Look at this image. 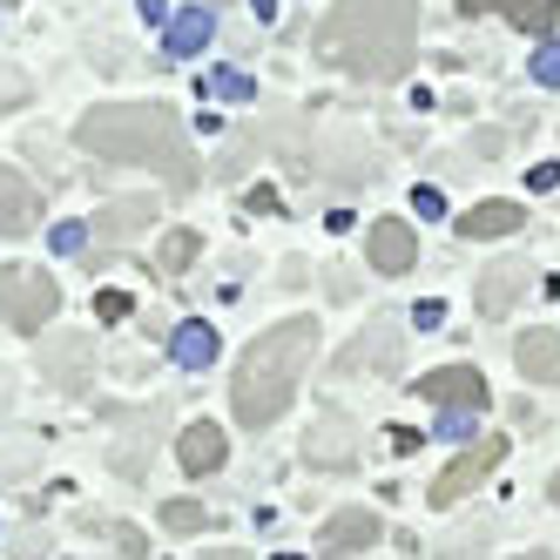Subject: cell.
<instances>
[{"label":"cell","instance_id":"obj_19","mask_svg":"<svg viewBox=\"0 0 560 560\" xmlns=\"http://www.w3.org/2000/svg\"><path fill=\"white\" fill-rule=\"evenodd\" d=\"M513 358L534 385H560V331H527L513 345Z\"/></svg>","mask_w":560,"mask_h":560},{"label":"cell","instance_id":"obj_34","mask_svg":"<svg viewBox=\"0 0 560 560\" xmlns=\"http://www.w3.org/2000/svg\"><path fill=\"white\" fill-rule=\"evenodd\" d=\"M250 8H257V14H264V21H270V14H277V0H250Z\"/></svg>","mask_w":560,"mask_h":560},{"label":"cell","instance_id":"obj_11","mask_svg":"<svg viewBox=\"0 0 560 560\" xmlns=\"http://www.w3.org/2000/svg\"><path fill=\"white\" fill-rule=\"evenodd\" d=\"M149 217H155V196H122V203H108V210L89 223V236H95L102 250H122V244H129V236H136Z\"/></svg>","mask_w":560,"mask_h":560},{"label":"cell","instance_id":"obj_1","mask_svg":"<svg viewBox=\"0 0 560 560\" xmlns=\"http://www.w3.org/2000/svg\"><path fill=\"white\" fill-rule=\"evenodd\" d=\"M412 48H419V0H338L311 34L317 68L365 82V89L406 82Z\"/></svg>","mask_w":560,"mask_h":560},{"label":"cell","instance_id":"obj_31","mask_svg":"<svg viewBox=\"0 0 560 560\" xmlns=\"http://www.w3.org/2000/svg\"><path fill=\"white\" fill-rule=\"evenodd\" d=\"M108 540H115V547H122V553H149V547H142V534H136V527H108Z\"/></svg>","mask_w":560,"mask_h":560},{"label":"cell","instance_id":"obj_30","mask_svg":"<svg viewBox=\"0 0 560 560\" xmlns=\"http://www.w3.org/2000/svg\"><path fill=\"white\" fill-rule=\"evenodd\" d=\"M250 210L257 217H277V210H284V196H277V189H250Z\"/></svg>","mask_w":560,"mask_h":560},{"label":"cell","instance_id":"obj_8","mask_svg":"<svg viewBox=\"0 0 560 560\" xmlns=\"http://www.w3.org/2000/svg\"><path fill=\"white\" fill-rule=\"evenodd\" d=\"M210 42H217V8H210V0L163 21V61H189V55H203Z\"/></svg>","mask_w":560,"mask_h":560},{"label":"cell","instance_id":"obj_3","mask_svg":"<svg viewBox=\"0 0 560 560\" xmlns=\"http://www.w3.org/2000/svg\"><path fill=\"white\" fill-rule=\"evenodd\" d=\"M311 345H317V325H311V317H291V325L264 331V338L244 351L236 385H230V406H236V419H244L250 432H264V425H277V419L291 412L298 378H304V365H311Z\"/></svg>","mask_w":560,"mask_h":560},{"label":"cell","instance_id":"obj_7","mask_svg":"<svg viewBox=\"0 0 560 560\" xmlns=\"http://www.w3.org/2000/svg\"><path fill=\"white\" fill-rule=\"evenodd\" d=\"M365 250H372V270H378V277H406V270L419 264V236H412V223L378 217L372 236H365Z\"/></svg>","mask_w":560,"mask_h":560},{"label":"cell","instance_id":"obj_20","mask_svg":"<svg viewBox=\"0 0 560 560\" xmlns=\"http://www.w3.org/2000/svg\"><path fill=\"white\" fill-rule=\"evenodd\" d=\"M196 250H203V236H196V230H170L163 236V277H183L196 264Z\"/></svg>","mask_w":560,"mask_h":560},{"label":"cell","instance_id":"obj_32","mask_svg":"<svg viewBox=\"0 0 560 560\" xmlns=\"http://www.w3.org/2000/svg\"><path fill=\"white\" fill-rule=\"evenodd\" d=\"M439 432H446V439H466V432H472V412H446V425H439Z\"/></svg>","mask_w":560,"mask_h":560},{"label":"cell","instance_id":"obj_2","mask_svg":"<svg viewBox=\"0 0 560 560\" xmlns=\"http://www.w3.org/2000/svg\"><path fill=\"white\" fill-rule=\"evenodd\" d=\"M74 142L102 163H142L170 183V196H189L196 189V149L183 136V122L155 102H122V108H89L74 122Z\"/></svg>","mask_w":560,"mask_h":560},{"label":"cell","instance_id":"obj_33","mask_svg":"<svg viewBox=\"0 0 560 560\" xmlns=\"http://www.w3.org/2000/svg\"><path fill=\"white\" fill-rule=\"evenodd\" d=\"M136 8H142V21H155V27L170 21V0H136Z\"/></svg>","mask_w":560,"mask_h":560},{"label":"cell","instance_id":"obj_26","mask_svg":"<svg viewBox=\"0 0 560 560\" xmlns=\"http://www.w3.org/2000/svg\"><path fill=\"white\" fill-rule=\"evenodd\" d=\"M21 102H27V82L14 68H0V108H21Z\"/></svg>","mask_w":560,"mask_h":560},{"label":"cell","instance_id":"obj_15","mask_svg":"<svg viewBox=\"0 0 560 560\" xmlns=\"http://www.w3.org/2000/svg\"><path fill=\"white\" fill-rule=\"evenodd\" d=\"M398 351H406V338H398V331H358V338L338 351V365H331V372H338V378L365 372V365H385V372H392V365H398Z\"/></svg>","mask_w":560,"mask_h":560},{"label":"cell","instance_id":"obj_13","mask_svg":"<svg viewBox=\"0 0 560 560\" xmlns=\"http://www.w3.org/2000/svg\"><path fill=\"white\" fill-rule=\"evenodd\" d=\"M34 223H42V196L27 189V176H21V170L0 163V236H27Z\"/></svg>","mask_w":560,"mask_h":560},{"label":"cell","instance_id":"obj_12","mask_svg":"<svg viewBox=\"0 0 560 560\" xmlns=\"http://www.w3.org/2000/svg\"><path fill=\"white\" fill-rule=\"evenodd\" d=\"M317 547H325V553H372L378 547V513H365V506L331 513L325 534H317Z\"/></svg>","mask_w":560,"mask_h":560},{"label":"cell","instance_id":"obj_25","mask_svg":"<svg viewBox=\"0 0 560 560\" xmlns=\"http://www.w3.org/2000/svg\"><path fill=\"white\" fill-rule=\"evenodd\" d=\"M95 317H102V325H122V317H129V291H95Z\"/></svg>","mask_w":560,"mask_h":560},{"label":"cell","instance_id":"obj_9","mask_svg":"<svg viewBox=\"0 0 560 560\" xmlns=\"http://www.w3.org/2000/svg\"><path fill=\"white\" fill-rule=\"evenodd\" d=\"M527 291H534V264H520V257L493 264L487 277H479V317H506Z\"/></svg>","mask_w":560,"mask_h":560},{"label":"cell","instance_id":"obj_22","mask_svg":"<svg viewBox=\"0 0 560 560\" xmlns=\"http://www.w3.org/2000/svg\"><path fill=\"white\" fill-rule=\"evenodd\" d=\"M163 527H170V534H203L210 513L196 506V500H170V506H163Z\"/></svg>","mask_w":560,"mask_h":560},{"label":"cell","instance_id":"obj_24","mask_svg":"<svg viewBox=\"0 0 560 560\" xmlns=\"http://www.w3.org/2000/svg\"><path fill=\"white\" fill-rule=\"evenodd\" d=\"M89 250V223H55V257H74Z\"/></svg>","mask_w":560,"mask_h":560},{"label":"cell","instance_id":"obj_28","mask_svg":"<svg viewBox=\"0 0 560 560\" xmlns=\"http://www.w3.org/2000/svg\"><path fill=\"white\" fill-rule=\"evenodd\" d=\"M385 439H392V453H419L425 446V432H412V425H392Z\"/></svg>","mask_w":560,"mask_h":560},{"label":"cell","instance_id":"obj_23","mask_svg":"<svg viewBox=\"0 0 560 560\" xmlns=\"http://www.w3.org/2000/svg\"><path fill=\"white\" fill-rule=\"evenodd\" d=\"M534 82H540V89H560V34H540V48H534Z\"/></svg>","mask_w":560,"mask_h":560},{"label":"cell","instance_id":"obj_29","mask_svg":"<svg viewBox=\"0 0 560 560\" xmlns=\"http://www.w3.org/2000/svg\"><path fill=\"white\" fill-rule=\"evenodd\" d=\"M412 325H425V331H439V325H446V304H439V298H425V304L412 311Z\"/></svg>","mask_w":560,"mask_h":560},{"label":"cell","instance_id":"obj_18","mask_svg":"<svg viewBox=\"0 0 560 560\" xmlns=\"http://www.w3.org/2000/svg\"><path fill=\"white\" fill-rule=\"evenodd\" d=\"M520 223H527V210L506 203V196H493V203H472L459 217V236H472V244H487V236H513Z\"/></svg>","mask_w":560,"mask_h":560},{"label":"cell","instance_id":"obj_21","mask_svg":"<svg viewBox=\"0 0 560 560\" xmlns=\"http://www.w3.org/2000/svg\"><path fill=\"white\" fill-rule=\"evenodd\" d=\"M210 95H217V102H250L257 82H250L244 68H217V74H210Z\"/></svg>","mask_w":560,"mask_h":560},{"label":"cell","instance_id":"obj_16","mask_svg":"<svg viewBox=\"0 0 560 560\" xmlns=\"http://www.w3.org/2000/svg\"><path fill=\"white\" fill-rule=\"evenodd\" d=\"M459 8H466V14L500 8L520 34H534V42H540V34H553V21H560V0H459Z\"/></svg>","mask_w":560,"mask_h":560},{"label":"cell","instance_id":"obj_36","mask_svg":"<svg viewBox=\"0 0 560 560\" xmlns=\"http://www.w3.org/2000/svg\"><path fill=\"white\" fill-rule=\"evenodd\" d=\"M210 8H223V0H210Z\"/></svg>","mask_w":560,"mask_h":560},{"label":"cell","instance_id":"obj_35","mask_svg":"<svg viewBox=\"0 0 560 560\" xmlns=\"http://www.w3.org/2000/svg\"><path fill=\"white\" fill-rule=\"evenodd\" d=\"M547 493H553V506H560V472H553V487H547Z\"/></svg>","mask_w":560,"mask_h":560},{"label":"cell","instance_id":"obj_14","mask_svg":"<svg viewBox=\"0 0 560 560\" xmlns=\"http://www.w3.org/2000/svg\"><path fill=\"white\" fill-rule=\"evenodd\" d=\"M217 351H223V331L203 325V317H183V325L170 331V365H183V372L217 365Z\"/></svg>","mask_w":560,"mask_h":560},{"label":"cell","instance_id":"obj_10","mask_svg":"<svg viewBox=\"0 0 560 560\" xmlns=\"http://www.w3.org/2000/svg\"><path fill=\"white\" fill-rule=\"evenodd\" d=\"M304 459L345 472V466L358 459V446H351V419H345V412H317V425L304 432Z\"/></svg>","mask_w":560,"mask_h":560},{"label":"cell","instance_id":"obj_27","mask_svg":"<svg viewBox=\"0 0 560 560\" xmlns=\"http://www.w3.org/2000/svg\"><path fill=\"white\" fill-rule=\"evenodd\" d=\"M412 210H419V217H432V223H439V217H446V196H439V189H432V183H425V189H412Z\"/></svg>","mask_w":560,"mask_h":560},{"label":"cell","instance_id":"obj_6","mask_svg":"<svg viewBox=\"0 0 560 560\" xmlns=\"http://www.w3.org/2000/svg\"><path fill=\"white\" fill-rule=\"evenodd\" d=\"M419 398H432V406H446V412H487V378L472 365H439V372L419 378Z\"/></svg>","mask_w":560,"mask_h":560},{"label":"cell","instance_id":"obj_4","mask_svg":"<svg viewBox=\"0 0 560 560\" xmlns=\"http://www.w3.org/2000/svg\"><path fill=\"white\" fill-rule=\"evenodd\" d=\"M55 311H61V291H55L48 270H34V264H8V270H0V317H8L14 331H42Z\"/></svg>","mask_w":560,"mask_h":560},{"label":"cell","instance_id":"obj_5","mask_svg":"<svg viewBox=\"0 0 560 560\" xmlns=\"http://www.w3.org/2000/svg\"><path fill=\"white\" fill-rule=\"evenodd\" d=\"M500 459H506V439H493V432H487L479 446H466V453H459L446 472L432 479V493H425V500H432V506H459L472 487H487V472H493Z\"/></svg>","mask_w":560,"mask_h":560},{"label":"cell","instance_id":"obj_17","mask_svg":"<svg viewBox=\"0 0 560 560\" xmlns=\"http://www.w3.org/2000/svg\"><path fill=\"white\" fill-rule=\"evenodd\" d=\"M223 453H230V439H223L210 419H196V425L176 439V459H183V472H196V479L217 472V466H223Z\"/></svg>","mask_w":560,"mask_h":560}]
</instances>
